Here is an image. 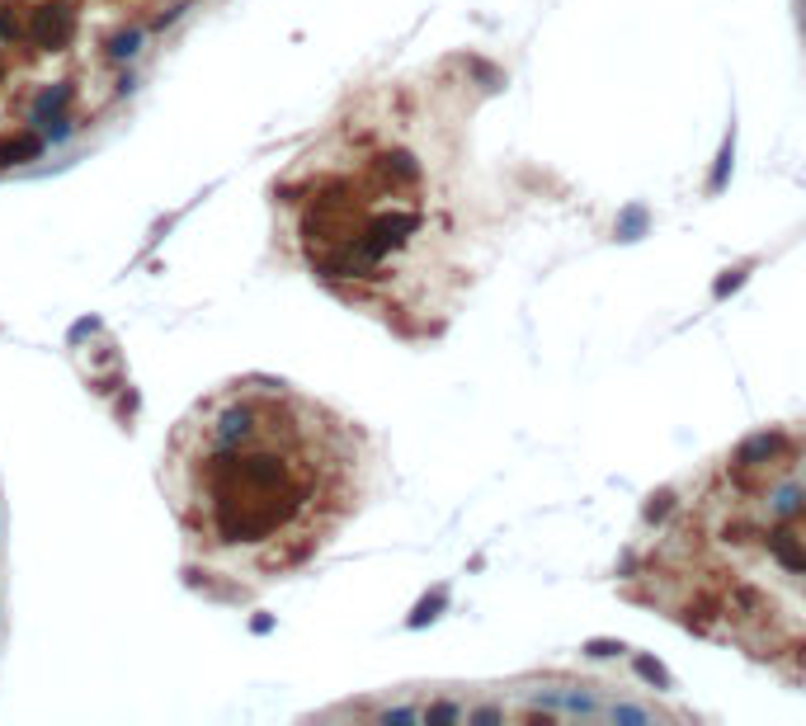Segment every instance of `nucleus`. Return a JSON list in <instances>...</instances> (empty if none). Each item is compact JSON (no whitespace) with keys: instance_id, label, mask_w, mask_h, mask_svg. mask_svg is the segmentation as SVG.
<instances>
[{"instance_id":"nucleus-9","label":"nucleus","mask_w":806,"mask_h":726,"mask_svg":"<svg viewBox=\"0 0 806 726\" xmlns=\"http://www.w3.org/2000/svg\"><path fill=\"white\" fill-rule=\"evenodd\" d=\"M741 279H745L741 269H736V274H726V279L717 283V297H726V293H731V288H741Z\"/></svg>"},{"instance_id":"nucleus-5","label":"nucleus","mask_w":806,"mask_h":726,"mask_svg":"<svg viewBox=\"0 0 806 726\" xmlns=\"http://www.w3.org/2000/svg\"><path fill=\"white\" fill-rule=\"evenodd\" d=\"M670 500H675V495H670V491H660V495H651V505H646V519H660V514L670 510Z\"/></svg>"},{"instance_id":"nucleus-4","label":"nucleus","mask_w":806,"mask_h":726,"mask_svg":"<svg viewBox=\"0 0 806 726\" xmlns=\"http://www.w3.org/2000/svg\"><path fill=\"white\" fill-rule=\"evenodd\" d=\"M439 609H444V590H439V594H429L425 604L415 609V618H411V623H415V627H420V623H429V618H434V613H439Z\"/></svg>"},{"instance_id":"nucleus-8","label":"nucleus","mask_w":806,"mask_h":726,"mask_svg":"<svg viewBox=\"0 0 806 726\" xmlns=\"http://www.w3.org/2000/svg\"><path fill=\"white\" fill-rule=\"evenodd\" d=\"M642 222H646V213H627L623 217V241H632V231H642Z\"/></svg>"},{"instance_id":"nucleus-2","label":"nucleus","mask_w":806,"mask_h":726,"mask_svg":"<svg viewBox=\"0 0 806 726\" xmlns=\"http://www.w3.org/2000/svg\"><path fill=\"white\" fill-rule=\"evenodd\" d=\"M783 448H788V439L783 434H750L741 448H736V458H731V472H759V467H769V462H778L783 458Z\"/></svg>"},{"instance_id":"nucleus-1","label":"nucleus","mask_w":806,"mask_h":726,"mask_svg":"<svg viewBox=\"0 0 806 726\" xmlns=\"http://www.w3.org/2000/svg\"><path fill=\"white\" fill-rule=\"evenodd\" d=\"M349 467L340 420L283 387H231L175 434L170 486L198 552L283 571L349 505Z\"/></svg>"},{"instance_id":"nucleus-6","label":"nucleus","mask_w":806,"mask_h":726,"mask_svg":"<svg viewBox=\"0 0 806 726\" xmlns=\"http://www.w3.org/2000/svg\"><path fill=\"white\" fill-rule=\"evenodd\" d=\"M726 170H731V142L722 147V161H717V175H712V189H722L726 184Z\"/></svg>"},{"instance_id":"nucleus-3","label":"nucleus","mask_w":806,"mask_h":726,"mask_svg":"<svg viewBox=\"0 0 806 726\" xmlns=\"http://www.w3.org/2000/svg\"><path fill=\"white\" fill-rule=\"evenodd\" d=\"M637 675L651 679V684H660V689H670V675H665V670H660L651 656H637Z\"/></svg>"},{"instance_id":"nucleus-7","label":"nucleus","mask_w":806,"mask_h":726,"mask_svg":"<svg viewBox=\"0 0 806 726\" xmlns=\"http://www.w3.org/2000/svg\"><path fill=\"white\" fill-rule=\"evenodd\" d=\"M585 651H590V656H618V651H627V646L623 642H590Z\"/></svg>"}]
</instances>
